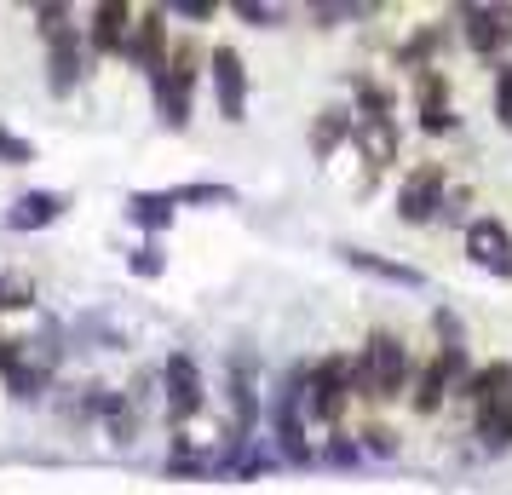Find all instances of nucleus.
<instances>
[{
  "instance_id": "f257e3e1",
  "label": "nucleus",
  "mask_w": 512,
  "mask_h": 495,
  "mask_svg": "<svg viewBox=\"0 0 512 495\" xmlns=\"http://www.w3.org/2000/svg\"><path fill=\"white\" fill-rule=\"evenodd\" d=\"M357 357V369L369 375V409L374 403H397L409 398V386H415V357H409V340L397 329H369L363 334V352Z\"/></svg>"
},
{
  "instance_id": "f03ea898",
  "label": "nucleus",
  "mask_w": 512,
  "mask_h": 495,
  "mask_svg": "<svg viewBox=\"0 0 512 495\" xmlns=\"http://www.w3.org/2000/svg\"><path fill=\"white\" fill-rule=\"evenodd\" d=\"M208 64V52L196 41H173V58H167L162 75H150V93H156V116L167 127H190V98H196V75Z\"/></svg>"
},
{
  "instance_id": "7ed1b4c3",
  "label": "nucleus",
  "mask_w": 512,
  "mask_h": 495,
  "mask_svg": "<svg viewBox=\"0 0 512 495\" xmlns=\"http://www.w3.org/2000/svg\"><path fill=\"white\" fill-rule=\"evenodd\" d=\"M346 409H351L346 357L328 352V357H317V363H311V375H305V421L340 432V426H346Z\"/></svg>"
},
{
  "instance_id": "20e7f679",
  "label": "nucleus",
  "mask_w": 512,
  "mask_h": 495,
  "mask_svg": "<svg viewBox=\"0 0 512 495\" xmlns=\"http://www.w3.org/2000/svg\"><path fill=\"white\" fill-rule=\"evenodd\" d=\"M351 144H357V156H363V179H357V196H374L380 190V179L397 167V156H403V127H397V116H357V127H351Z\"/></svg>"
},
{
  "instance_id": "39448f33",
  "label": "nucleus",
  "mask_w": 512,
  "mask_h": 495,
  "mask_svg": "<svg viewBox=\"0 0 512 495\" xmlns=\"http://www.w3.org/2000/svg\"><path fill=\"white\" fill-rule=\"evenodd\" d=\"M455 29L472 58L484 64H501V52L512 47V6H495V0H466L455 6Z\"/></svg>"
},
{
  "instance_id": "423d86ee",
  "label": "nucleus",
  "mask_w": 512,
  "mask_h": 495,
  "mask_svg": "<svg viewBox=\"0 0 512 495\" xmlns=\"http://www.w3.org/2000/svg\"><path fill=\"white\" fill-rule=\"evenodd\" d=\"M443 202H449V167L443 162H420L397 179V219L403 225H432V219H443Z\"/></svg>"
},
{
  "instance_id": "0eeeda50",
  "label": "nucleus",
  "mask_w": 512,
  "mask_h": 495,
  "mask_svg": "<svg viewBox=\"0 0 512 495\" xmlns=\"http://www.w3.org/2000/svg\"><path fill=\"white\" fill-rule=\"evenodd\" d=\"M472 375V357L466 352H432L415 369V386H409V409L415 415H438L443 403L461 392V380Z\"/></svg>"
},
{
  "instance_id": "6e6552de",
  "label": "nucleus",
  "mask_w": 512,
  "mask_h": 495,
  "mask_svg": "<svg viewBox=\"0 0 512 495\" xmlns=\"http://www.w3.org/2000/svg\"><path fill=\"white\" fill-rule=\"evenodd\" d=\"M162 398H167V426H173V432L202 415L208 386H202V363H196L190 352H167V363H162Z\"/></svg>"
},
{
  "instance_id": "1a4fd4ad",
  "label": "nucleus",
  "mask_w": 512,
  "mask_h": 495,
  "mask_svg": "<svg viewBox=\"0 0 512 495\" xmlns=\"http://www.w3.org/2000/svg\"><path fill=\"white\" fill-rule=\"evenodd\" d=\"M121 58H127L144 81L167 70V58H173V24H167V6H139V12H133V35H127V52H121Z\"/></svg>"
},
{
  "instance_id": "9d476101",
  "label": "nucleus",
  "mask_w": 512,
  "mask_h": 495,
  "mask_svg": "<svg viewBox=\"0 0 512 495\" xmlns=\"http://www.w3.org/2000/svg\"><path fill=\"white\" fill-rule=\"evenodd\" d=\"M461 248H466V260L478 265V271H489V277H512V231H507L501 213H478V219H466Z\"/></svg>"
},
{
  "instance_id": "9b49d317",
  "label": "nucleus",
  "mask_w": 512,
  "mask_h": 495,
  "mask_svg": "<svg viewBox=\"0 0 512 495\" xmlns=\"http://www.w3.org/2000/svg\"><path fill=\"white\" fill-rule=\"evenodd\" d=\"M93 70V47H87V24L64 29L58 41H47V87L52 98H70Z\"/></svg>"
},
{
  "instance_id": "f8f14e48",
  "label": "nucleus",
  "mask_w": 512,
  "mask_h": 495,
  "mask_svg": "<svg viewBox=\"0 0 512 495\" xmlns=\"http://www.w3.org/2000/svg\"><path fill=\"white\" fill-rule=\"evenodd\" d=\"M208 75H213V104H219V116L231 121V127H242V121H248V64H242V52L213 47Z\"/></svg>"
},
{
  "instance_id": "ddd939ff",
  "label": "nucleus",
  "mask_w": 512,
  "mask_h": 495,
  "mask_svg": "<svg viewBox=\"0 0 512 495\" xmlns=\"http://www.w3.org/2000/svg\"><path fill=\"white\" fill-rule=\"evenodd\" d=\"M409 87H415V110H420V133H432V139H443V133H455V104H449V75L443 70H420L409 75Z\"/></svg>"
},
{
  "instance_id": "4468645a",
  "label": "nucleus",
  "mask_w": 512,
  "mask_h": 495,
  "mask_svg": "<svg viewBox=\"0 0 512 495\" xmlns=\"http://www.w3.org/2000/svg\"><path fill=\"white\" fill-rule=\"evenodd\" d=\"M127 35H133V6L127 0H98L87 12V47H93V58H121Z\"/></svg>"
},
{
  "instance_id": "2eb2a0df",
  "label": "nucleus",
  "mask_w": 512,
  "mask_h": 495,
  "mask_svg": "<svg viewBox=\"0 0 512 495\" xmlns=\"http://www.w3.org/2000/svg\"><path fill=\"white\" fill-rule=\"evenodd\" d=\"M259 426V386H254V357H231V455L248 444V432Z\"/></svg>"
},
{
  "instance_id": "dca6fc26",
  "label": "nucleus",
  "mask_w": 512,
  "mask_h": 495,
  "mask_svg": "<svg viewBox=\"0 0 512 495\" xmlns=\"http://www.w3.org/2000/svg\"><path fill=\"white\" fill-rule=\"evenodd\" d=\"M70 208L64 190H24L12 208H6V231H41V225H58Z\"/></svg>"
},
{
  "instance_id": "f3484780",
  "label": "nucleus",
  "mask_w": 512,
  "mask_h": 495,
  "mask_svg": "<svg viewBox=\"0 0 512 495\" xmlns=\"http://www.w3.org/2000/svg\"><path fill=\"white\" fill-rule=\"evenodd\" d=\"M351 127H357V110H351V104H323L317 121H311V156H317V162L340 156L351 144Z\"/></svg>"
},
{
  "instance_id": "a211bd4d",
  "label": "nucleus",
  "mask_w": 512,
  "mask_h": 495,
  "mask_svg": "<svg viewBox=\"0 0 512 495\" xmlns=\"http://www.w3.org/2000/svg\"><path fill=\"white\" fill-rule=\"evenodd\" d=\"M455 398H461L466 409H484V403L512 398V363H478V369L461 380V392H455Z\"/></svg>"
},
{
  "instance_id": "6ab92c4d",
  "label": "nucleus",
  "mask_w": 512,
  "mask_h": 495,
  "mask_svg": "<svg viewBox=\"0 0 512 495\" xmlns=\"http://www.w3.org/2000/svg\"><path fill=\"white\" fill-rule=\"evenodd\" d=\"M334 254H340L351 271H369V277H380V283L426 288V271H415V265H403V260H386V254H369V248H334Z\"/></svg>"
},
{
  "instance_id": "aec40b11",
  "label": "nucleus",
  "mask_w": 512,
  "mask_h": 495,
  "mask_svg": "<svg viewBox=\"0 0 512 495\" xmlns=\"http://www.w3.org/2000/svg\"><path fill=\"white\" fill-rule=\"evenodd\" d=\"M0 380H6V392H12L18 403H41L52 392V369L35 352H18L12 363H6V375Z\"/></svg>"
},
{
  "instance_id": "412c9836",
  "label": "nucleus",
  "mask_w": 512,
  "mask_h": 495,
  "mask_svg": "<svg viewBox=\"0 0 512 495\" xmlns=\"http://www.w3.org/2000/svg\"><path fill=\"white\" fill-rule=\"evenodd\" d=\"M173 213H179L173 190H133V196H127V219H133V225H144L150 236L167 231V225H173Z\"/></svg>"
},
{
  "instance_id": "4be33fe9",
  "label": "nucleus",
  "mask_w": 512,
  "mask_h": 495,
  "mask_svg": "<svg viewBox=\"0 0 512 495\" xmlns=\"http://www.w3.org/2000/svg\"><path fill=\"white\" fill-rule=\"evenodd\" d=\"M104 432H110V444H139L144 432V415H139V398L133 392H110V403H104Z\"/></svg>"
},
{
  "instance_id": "5701e85b",
  "label": "nucleus",
  "mask_w": 512,
  "mask_h": 495,
  "mask_svg": "<svg viewBox=\"0 0 512 495\" xmlns=\"http://www.w3.org/2000/svg\"><path fill=\"white\" fill-rule=\"evenodd\" d=\"M374 6H363V0H311L305 6V18L317 29H340V24H363Z\"/></svg>"
},
{
  "instance_id": "b1692460",
  "label": "nucleus",
  "mask_w": 512,
  "mask_h": 495,
  "mask_svg": "<svg viewBox=\"0 0 512 495\" xmlns=\"http://www.w3.org/2000/svg\"><path fill=\"white\" fill-rule=\"evenodd\" d=\"M35 300H41L35 271H0V311H29Z\"/></svg>"
},
{
  "instance_id": "393cba45",
  "label": "nucleus",
  "mask_w": 512,
  "mask_h": 495,
  "mask_svg": "<svg viewBox=\"0 0 512 495\" xmlns=\"http://www.w3.org/2000/svg\"><path fill=\"white\" fill-rule=\"evenodd\" d=\"M29 18H35V35H41V41H58L64 29H75V6L47 0V6H29Z\"/></svg>"
},
{
  "instance_id": "a878e982",
  "label": "nucleus",
  "mask_w": 512,
  "mask_h": 495,
  "mask_svg": "<svg viewBox=\"0 0 512 495\" xmlns=\"http://www.w3.org/2000/svg\"><path fill=\"white\" fill-rule=\"evenodd\" d=\"M231 196H236L231 185H179V190H173V202H179V208H208V202H213V208H225Z\"/></svg>"
},
{
  "instance_id": "bb28decb",
  "label": "nucleus",
  "mask_w": 512,
  "mask_h": 495,
  "mask_svg": "<svg viewBox=\"0 0 512 495\" xmlns=\"http://www.w3.org/2000/svg\"><path fill=\"white\" fill-rule=\"evenodd\" d=\"M127 271H133V277H144V283H156V277H162V271H167L162 248H156V242H139V248L127 254Z\"/></svg>"
},
{
  "instance_id": "cd10ccee",
  "label": "nucleus",
  "mask_w": 512,
  "mask_h": 495,
  "mask_svg": "<svg viewBox=\"0 0 512 495\" xmlns=\"http://www.w3.org/2000/svg\"><path fill=\"white\" fill-rule=\"evenodd\" d=\"M489 104H495V121L512 133V58H501V70H495V93H489Z\"/></svg>"
},
{
  "instance_id": "c85d7f7f",
  "label": "nucleus",
  "mask_w": 512,
  "mask_h": 495,
  "mask_svg": "<svg viewBox=\"0 0 512 495\" xmlns=\"http://www.w3.org/2000/svg\"><path fill=\"white\" fill-rule=\"evenodd\" d=\"M231 12L242 18V24H254V29H277L282 24V6H265V0H231Z\"/></svg>"
},
{
  "instance_id": "c756f323",
  "label": "nucleus",
  "mask_w": 512,
  "mask_h": 495,
  "mask_svg": "<svg viewBox=\"0 0 512 495\" xmlns=\"http://www.w3.org/2000/svg\"><path fill=\"white\" fill-rule=\"evenodd\" d=\"M0 162L6 167H29L35 162V144H29L24 133H12V127H0Z\"/></svg>"
},
{
  "instance_id": "7c9ffc66",
  "label": "nucleus",
  "mask_w": 512,
  "mask_h": 495,
  "mask_svg": "<svg viewBox=\"0 0 512 495\" xmlns=\"http://www.w3.org/2000/svg\"><path fill=\"white\" fill-rule=\"evenodd\" d=\"M432 334H438V352H466L461 346V317L443 306V311H432Z\"/></svg>"
},
{
  "instance_id": "2f4dec72",
  "label": "nucleus",
  "mask_w": 512,
  "mask_h": 495,
  "mask_svg": "<svg viewBox=\"0 0 512 495\" xmlns=\"http://www.w3.org/2000/svg\"><path fill=\"white\" fill-rule=\"evenodd\" d=\"M323 461H334V467H357V461H363V444H357L351 432H334L328 449H323Z\"/></svg>"
},
{
  "instance_id": "473e14b6",
  "label": "nucleus",
  "mask_w": 512,
  "mask_h": 495,
  "mask_svg": "<svg viewBox=\"0 0 512 495\" xmlns=\"http://www.w3.org/2000/svg\"><path fill=\"white\" fill-rule=\"evenodd\" d=\"M357 444L369 449V455H397V432L392 426H380V421H369L363 432H357Z\"/></svg>"
},
{
  "instance_id": "72a5a7b5",
  "label": "nucleus",
  "mask_w": 512,
  "mask_h": 495,
  "mask_svg": "<svg viewBox=\"0 0 512 495\" xmlns=\"http://www.w3.org/2000/svg\"><path fill=\"white\" fill-rule=\"evenodd\" d=\"M167 18H190V24H208V18H219V0H179V6H167Z\"/></svg>"
}]
</instances>
